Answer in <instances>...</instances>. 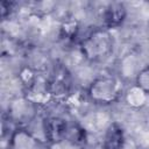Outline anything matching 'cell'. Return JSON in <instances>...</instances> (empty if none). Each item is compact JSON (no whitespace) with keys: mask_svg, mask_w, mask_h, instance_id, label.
Segmentation results:
<instances>
[{"mask_svg":"<svg viewBox=\"0 0 149 149\" xmlns=\"http://www.w3.org/2000/svg\"><path fill=\"white\" fill-rule=\"evenodd\" d=\"M79 48L81 55L88 62H102L113 52L114 38L107 28H94L79 42Z\"/></svg>","mask_w":149,"mask_h":149,"instance_id":"1","label":"cell"},{"mask_svg":"<svg viewBox=\"0 0 149 149\" xmlns=\"http://www.w3.org/2000/svg\"><path fill=\"white\" fill-rule=\"evenodd\" d=\"M121 92L122 86L120 81L111 76H101L95 78L87 90L90 99L100 105H111L118 101Z\"/></svg>","mask_w":149,"mask_h":149,"instance_id":"2","label":"cell"},{"mask_svg":"<svg viewBox=\"0 0 149 149\" xmlns=\"http://www.w3.org/2000/svg\"><path fill=\"white\" fill-rule=\"evenodd\" d=\"M71 84L72 80L69 71L61 65L54 68L47 77V86L50 98L56 100H62L68 97L71 91Z\"/></svg>","mask_w":149,"mask_h":149,"instance_id":"3","label":"cell"},{"mask_svg":"<svg viewBox=\"0 0 149 149\" xmlns=\"http://www.w3.org/2000/svg\"><path fill=\"white\" fill-rule=\"evenodd\" d=\"M68 123L58 116H50L43 120V133L45 140L50 143H58L66 137Z\"/></svg>","mask_w":149,"mask_h":149,"instance_id":"4","label":"cell"},{"mask_svg":"<svg viewBox=\"0 0 149 149\" xmlns=\"http://www.w3.org/2000/svg\"><path fill=\"white\" fill-rule=\"evenodd\" d=\"M126 15H127V10L123 3L121 2L109 3L102 13L104 27L107 28L108 30L120 27L126 20Z\"/></svg>","mask_w":149,"mask_h":149,"instance_id":"5","label":"cell"},{"mask_svg":"<svg viewBox=\"0 0 149 149\" xmlns=\"http://www.w3.org/2000/svg\"><path fill=\"white\" fill-rule=\"evenodd\" d=\"M38 143L30 132L24 128H17L10 135L8 149H37Z\"/></svg>","mask_w":149,"mask_h":149,"instance_id":"6","label":"cell"},{"mask_svg":"<svg viewBox=\"0 0 149 149\" xmlns=\"http://www.w3.org/2000/svg\"><path fill=\"white\" fill-rule=\"evenodd\" d=\"M125 141V132L121 125L112 122L105 132L101 147L102 149H122Z\"/></svg>","mask_w":149,"mask_h":149,"instance_id":"7","label":"cell"},{"mask_svg":"<svg viewBox=\"0 0 149 149\" xmlns=\"http://www.w3.org/2000/svg\"><path fill=\"white\" fill-rule=\"evenodd\" d=\"M136 86L144 93L149 94V65L143 68L136 76Z\"/></svg>","mask_w":149,"mask_h":149,"instance_id":"8","label":"cell"},{"mask_svg":"<svg viewBox=\"0 0 149 149\" xmlns=\"http://www.w3.org/2000/svg\"><path fill=\"white\" fill-rule=\"evenodd\" d=\"M77 24L76 22L73 21H69V22H65L63 26H62V34L64 37L66 38H73L77 34Z\"/></svg>","mask_w":149,"mask_h":149,"instance_id":"9","label":"cell"},{"mask_svg":"<svg viewBox=\"0 0 149 149\" xmlns=\"http://www.w3.org/2000/svg\"><path fill=\"white\" fill-rule=\"evenodd\" d=\"M13 5L14 2H10V1H1V16L3 19L7 16V14L10 13Z\"/></svg>","mask_w":149,"mask_h":149,"instance_id":"10","label":"cell"}]
</instances>
